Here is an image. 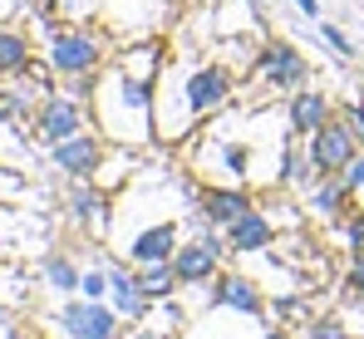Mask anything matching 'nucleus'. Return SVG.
I'll return each instance as SVG.
<instances>
[{
    "instance_id": "f257e3e1",
    "label": "nucleus",
    "mask_w": 364,
    "mask_h": 339,
    "mask_svg": "<svg viewBox=\"0 0 364 339\" xmlns=\"http://www.w3.org/2000/svg\"><path fill=\"white\" fill-rule=\"evenodd\" d=\"M94 113H99V128L104 138H119V143H148L153 138V84L128 74V69H114L104 74L99 94H94Z\"/></svg>"
},
{
    "instance_id": "bb28decb",
    "label": "nucleus",
    "mask_w": 364,
    "mask_h": 339,
    "mask_svg": "<svg viewBox=\"0 0 364 339\" xmlns=\"http://www.w3.org/2000/svg\"><path fill=\"white\" fill-rule=\"evenodd\" d=\"M128 339H173V330H153V325H143L138 335H128Z\"/></svg>"
},
{
    "instance_id": "f03ea898",
    "label": "nucleus",
    "mask_w": 364,
    "mask_h": 339,
    "mask_svg": "<svg viewBox=\"0 0 364 339\" xmlns=\"http://www.w3.org/2000/svg\"><path fill=\"white\" fill-rule=\"evenodd\" d=\"M355 158H360V133H355L350 118H325V123L310 133V163H315L320 177L345 172Z\"/></svg>"
},
{
    "instance_id": "4be33fe9",
    "label": "nucleus",
    "mask_w": 364,
    "mask_h": 339,
    "mask_svg": "<svg viewBox=\"0 0 364 339\" xmlns=\"http://www.w3.org/2000/svg\"><path fill=\"white\" fill-rule=\"evenodd\" d=\"M310 339H345V325L340 320H320V325H310Z\"/></svg>"
},
{
    "instance_id": "6ab92c4d",
    "label": "nucleus",
    "mask_w": 364,
    "mask_h": 339,
    "mask_svg": "<svg viewBox=\"0 0 364 339\" xmlns=\"http://www.w3.org/2000/svg\"><path fill=\"white\" fill-rule=\"evenodd\" d=\"M69 207H74V217H79V222H94V226H104V217H109L104 197H99L89 182H84V187H74V202H69Z\"/></svg>"
},
{
    "instance_id": "2eb2a0df",
    "label": "nucleus",
    "mask_w": 364,
    "mask_h": 339,
    "mask_svg": "<svg viewBox=\"0 0 364 339\" xmlns=\"http://www.w3.org/2000/svg\"><path fill=\"white\" fill-rule=\"evenodd\" d=\"M325 118H330L325 94H315V89H296V94H291V128H296V133H315Z\"/></svg>"
},
{
    "instance_id": "9d476101",
    "label": "nucleus",
    "mask_w": 364,
    "mask_h": 339,
    "mask_svg": "<svg viewBox=\"0 0 364 339\" xmlns=\"http://www.w3.org/2000/svg\"><path fill=\"white\" fill-rule=\"evenodd\" d=\"M128 256H133L138 266L173 261V256H178V222H173V217H163V222L148 226V231H138V236L128 241Z\"/></svg>"
},
{
    "instance_id": "0eeeda50",
    "label": "nucleus",
    "mask_w": 364,
    "mask_h": 339,
    "mask_svg": "<svg viewBox=\"0 0 364 339\" xmlns=\"http://www.w3.org/2000/svg\"><path fill=\"white\" fill-rule=\"evenodd\" d=\"M50 158H55V168L69 172L74 182H89V177H99V168H104V133L79 128L74 138H64V143L50 148Z\"/></svg>"
},
{
    "instance_id": "7ed1b4c3",
    "label": "nucleus",
    "mask_w": 364,
    "mask_h": 339,
    "mask_svg": "<svg viewBox=\"0 0 364 339\" xmlns=\"http://www.w3.org/2000/svg\"><path fill=\"white\" fill-rule=\"evenodd\" d=\"M232 89H237V79L227 64H202L182 84V109H187V118H207V113L232 104Z\"/></svg>"
},
{
    "instance_id": "5701e85b",
    "label": "nucleus",
    "mask_w": 364,
    "mask_h": 339,
    "mask_svg": "<svg viewBox=\"0 0 364 339\" xmlns=\"http://www.w3.org/2000/svg\"><path fill=\"white\" fill-rule=\"evenodd\" d=\"M79 290H84L89 300H99V295L109 290V276H84V281H79Z\"/></svg>"
},
{
    "instance_id": "9b49d317",
    "label": "nucleus",
    "mask_w": 364,
    "mask_h": 339,
    "mask_svg": "<svg viewBox=\"0 0 364 339\" xmlns=\"http://www.w3.org/2000/svg\"><path fill=\"white\" fill-rule=\"evenodd\" d=\"M197 202H202V217L212 226H232L237 217L251 212V197H246L242 187H202Z\"/></svg>"
},
{
    "instance_id": "f8f14e48",
    "label": "nucleus",
    "mask_w": 364,
    "mask_h": 339,
    "mask_svg": "<svg viewBox=\"0 0 364 339\" xmlns=\"http://www.w3.org/2000/svg\"><path fill=\"white\" fill-rule=\"evenodd\" d=\"M276 241V226L266 222L256 207L246 212V217H237V222L227 226V251H237V256H251V251H266Z\"/></svg>"
},
{
    "instance_id": "423d86ee",
    "label": "nucleus",
    "mask_w": 364,
    "mask_h": 339,
    "mask_svg": "<svg viewBox=\"0 0 364 339\" xmlns=\"http://www.w3.org/2000/svg\"><path fill=\"white\" fill-rule=\"evenodd\" d=\"M84 128V104L74 94H45V104L35 109V138L45 148H55L64 138H74Z\"/></svg>"
},
{
    "instance_id": "b1692460",
    "label": "nucleus",
    "mask_w": 364,
    "mask_h": 339,
    "mask_svg": "<svg viewBox=\"0 0 364 339\" xmlns=\"http://www.w3.org/2000/svg\"><path fill=\"white\" fill-rule=\"evenodd\" d=\"M345 187H350V192H360V187H364V158H355V163L345 168Z\"/></svg>"
},
{
    "instance_id": "6e6552de",
    "label": "nucleus",
    "mask_w": 364,
    "mask_h": 339,
    "mask_svg": "<svg viewBox=\"0 0 364 339\" xmlns=\"http://www.w3.org/2000/svg\"><path fill=\"white\" fill-rule=\"evenodd\" d=\"M256 74H261L271 89H301L305 74H310V64L301 59L296 45L271 40V45H261V55H256Z\"/></svg>"
},
{
    "instance_id": "cd10ccee",
    "label": "nucleus",
    "mask_w": 364,
    "mask_h": 339,
    "mask_svg": "<svg viewBox=\"0 0 364 339\" xmlns=\"http://www.w3.org/2000/svg\"><path fill=\"white\" fill-rule=\"evenodd\" d=\"M345 118H350V123L364 133V104H350V109H345Z\"/></svg>"
},
{
    "instance_id": "aec40b11",
    "label": "nucleus",
    "mask_w": 364,
    "mask_h": 339,
    "mask_svg": "<svg viewBox=\"0 0 364 339\" xmlns=\"http://www.w3.org/2000/svg\"><path fill=\"white\" fill-rule=\"evenodd\" d=\"M45 276H50L55 290H79V281H84V276L69 266V256H45Z\"/></svg>"
},
{
    "instance_id": "20e7f679",
    "label": "nucleus",
    "mask_w": 364,
    "mask_h": 339,
    "mask_svg": "<svg viewBox=\"0 0 364 339\" xmlns=\"http://www.w3.org/2000/svg\"><path fill=\"white\" fill-rule=\"evenodd\" d=\"M99 64H104V45L89 30H60L50 40V69L64 79H89L99 74Z\"/></svg>"
},
{
    "instance_id": "39448f33",
    "label": "nucleus",
    "mask_w": 364,
    "mask_h": 339,
    "mask_svg": "<svg viewBox=\"0 0 364 339\" xmlns=\"http://www.w3.org/2000/svg\"><path fill=\"white\" fill-rule=\"evenodd\" d=\"M119 310H109V305H99V300H69L60 310V325L69 339H123L119 335Z\"/></svg>"
},
{
    "instance_id": "ddd939ff",
    "label": "nucleus",
    "mask_w": 364,
    "mask_h": 339,
    "mask_svg": "<svg viewBox=\"0 0 364 339\" xmlns=\"http://www.w3.org/2000/svg\"><path fill=\"white\" fill-rule=\"evenodd\" d=\"M207 305H222V310H237V315H261V290L246 276H212V300Z\"/></svg>"
},
{
    "instance_id": "4468645a",
    "label": "nucleus",
    "mask_w": 364,
    "mask_h": 339,
    "mask_svg": "<svg viewBox=\"0 0 364 339\" xmlns=\"http://www.w3.org/2000/svg\"><path fill=\"white\" fill-rule=\"evenodd\" d=\"M109 290H114V310L123 320H143L153 310V300L138 290V276H128L123 266H109Z\"/></svg>"
},
{
    "instance_id": "a878e982",
    "label": "nucleus",
    "mask_w": 364,
    "mask_h": 339,
    "mask_svg": "<svg viewBox=\"0 0 364 339\" xmlns=\"http://www.w3.org/2000/svg\"><path fill=\"white\" fill-rule=\"evenodd\" d=\"M320 30H325V40H330V45L340 50V55H355V50H350V40H345V35H340L335 25H325V20H320Z\"/></svg>"
},
{
    "instance_id": "1a4fd4ad",
    "label": "nucleus",
    "mask_w": 364,
    "mask_h": 339,
    "mask_svg": "<svg viewBox=\"0 0 364 339\" xmlns=\"http://www.w3.org/2000/svg\"><path fill=\"white\" fill-rule=\"evenodd\" d=\"M217 261H222V241H217V236H197V241L178 246L173 271H178L182 285H207L217 276Z\"/></svg>"
},
{
    "instance_id": "a211bd4d",
    "label": "nucleus",
    "mask_w": 364,
    "mask_h": 339,
    "mask_svg": "<svg viewBox=\"0 0 364 339\" xmlns=\"http://www.w3.org/2000/svg\"><path fill=\"white\" fill-rule=\"evenodd\" d=\"M345 192H350L345 177H340V182H335V177H320V187H315L310 202H315V212H325V217H345Z\"/></svg>"
},
{
    "instance_id": "412c9836",
    "label": "nucleus",
    "mask_w": 364,
    "mask_h": 339,
    "mask_svg": "<svg viewBox=\"0 0 364 339\" xmlns=\"http://www.w3.org/2000/svg\"><path fill=\"white\" fill-rule=\"evenodd\" d=\"M345 295H350V300H364V251H355V266H350Z\"/></svg>"
},
{
    "instance_id": "dca6fc26",
    "label": "nucleus",
    "mask_w": 364,
    "mask_h": 339,
    "mask_svg": "<svg viewBox=\"0 0 364 339\" xmlns=\"http://www.w3.org/2000/svg\"><path fill=\"white\" fill-rule=\"evenodd\" d=\"M178 285H182V281H178V271H173V261H158V266H138V290H143V295H148L153 305H158V300L168 305Z\"/></svg>"
},
{
    "instance_id": "393cba45",
    "label": "nucleus",
    "mask_w": 364,
    "mask_h": 339,
    "mask_svg": "<svg viewBox=\"0 0 364 339\" xmlns=\"http://www.w3.org/2000/svg\"><path fill=\"white\" fill-rule=\"evenodd\" d=\"M350 217V241H355V251H364V212H345Z\"/></svg>"
},
{
    "instance_id": "c85d7f7f",
    "label": "nucleus",
    "mask_w": 364,
    "mask_h": 339,
    "mask_svg": "<svg viewBox=\"0 0 364 339\" xmlns=\"http://www.w3.org/2000/svg\"><path fill=\"white\" fill-rule=\"evenodd\" d=\"M296 5H301L305 20H320V5H315V0H296Z\"/></svg>"
},
{
    "instance_id": "f3484780",
    "label": "nucleus",
    "mask_w": 364,
    "mask_h": 339,
    "mask_svg": "<svg viewBox=\"0 0 364 339\" xmlns=\"http://www.w3.org/2000/svg\"><path fill=\"white\" fill-rule=\"evenodd\" d=\"M30 69V40L15 30H0V74H25Z\"/></svg>"
}]
</instances>
